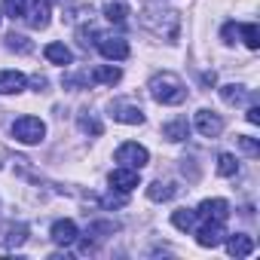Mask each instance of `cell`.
I'll use <instances>...</instances> for the list:
<instances>
[{"label":"cell","mask_w":260,"mask_h":260,"mask_svg":"<svg viewBox=\"0 0 260 260\" xmlns=\"http://www.w3.org/2000/svg\"><path fill=\"white\" fill-rule=\"evenodd\" d=\"M162 135L169 138V141H184L187 135H190V125H187V116H178V119H172V122H166L162 125Z\"/></svg>","instance_id":"obj_17"},{"label":"cell","mask_w":260,"mask_h":260,"mask_svg":"<svg viewBox=\"0 0 260 260\" xmlns=\"http://www.w3.org/2000/svg\"><path fill=\"white\" fill-rule=\"evenodd\" d=\"M141 25L147 31H153L156 37H166L169 43L178 40V28H181V16L175 10H166L162 4H156V0H147V4L141 7Z\"/></svg>","instance_id":"obj_1"},{"label":"cell","mask_w":260,"mask_h":260,"mask_svg":"<svg viewBox=\"0 0 260 260\" xmlns=\"http://www.w3.org/2000/svg\"><path fill=\"white\" fill-rule=\"evenodd\" d=\"M147 196H150L153 202H169V199L178 196V184H175V181H153V184L147 187Z\"/></svg>","instance_id":"obj_14"},{"label":"cell","mask_w":260,"mask_h":260,"mask_svg":"<svg viewBox=\"0 0 260 260\" xmlns=\"http://www.w3.org/2000/svg\"><path fill=\"white\" fill-rule=\"evenodd\" d=\"M217 175H223V178L239 175V162H236L233 153H220V156H217Z\"/></svg>","instance_id":"obj_22"},{"label":"cell","mask_w":260,"mask_h":260,"mask_svg":"<svg viewBox=\"0 0 260 260\" xmlns=\"http://www.w3.org/2000/svg\"><path fill=\"white\" fill-rule=\"evenodd\" d=\"M110 116L116 122H125V125H141L144 122V110L138 104H125V101H113L110 104Z\"/></svg>","instance_id":"obj_9"},{"label":"cell","mask_w":260,"mask_h":260,"mask_svg":"<svg viewBox=\"0 0 260 260\" xmlns=\"http://www.w3.org/2000/svg\"><path fill=\"white\" fill-rule=\"evenodd\" d=\"M25 7H28V0H4V10L10 19H25Z\"/></svg>","instance_id":"obj_25"},{"label":"cell","mask_w":260,"mask_h":260,"mask_svg":"<svg viewBox=\"0 0 260 260\" xmlns=\"http://www.w3.org/2000/svg\"><path fill=\"white\" fill-rule=\"evenodd\" d=\"M172 223H175L178 230H193V226L199 223V217H196V211L181 208V211H175V214H172Z\"/></svg>","instance_id":"obj_20"},{"label":"cell","mask_w":260,"mask_h":260,"mask_svg":"<svg viewBox=\"0 0 260 260\" xmlns=\"http://www.w3.org/2000/svg\"><path fill=\"white\" fill-rule=\"evenodd\" d=\"M202 83H205V86H214V83H217V77H214V74H202Z\"/></svg>","instance_id":"obj_33"},{"label":"cell","mask_w":260,"mask_h":260,"mask_svg":"<svg viewBox=\"0 0 260 260\" xmlns=\"http://www.w3.org/2000/svg\"><path fill=\"white\" fill-rule=\"evenodd\" d=\"M147 89H150V98H153L156 104H181V101L187 98V89H184L181 77L172 74V71L156 74V77L147 83Z\"/></svg>","instance_id":"obj_2"},{"label":"cell","mask_w":260,"mask_h":260,"mask_svg":"<svg viewBox=\"0 0 260 260\" xmlns=\"http://www.w3.org/2000/svg\"><path fill=\"white\" fill-rule=\"evenodd\" d=\"M239 37L245 40L248 49H260V31H257V25H239Z\"/></svg>","instance_id":"obj_23"},{"label":"cell","mask_w":260,"mask_h":260,"mask_svg":"<svg viewBox=\"0 0 260 260\" xmlns=\"http://www.w3.org/2000/svg\"><path fill=\"white\" fill-rule=\"evenodd\" d=\"M43 55H46V61H52V64H71V61H74V52H71L64 43H49V46L43 49Z\"/></svg>","instance_id":"obj_19"},{"label":"cell","mask_w":260,"mask_h":260,"mask_svg":"<svg viewBox=\"0 0 260 260\" xmlns=\"http://www.w3.org/2000/svg\"><path fill=\"white\" fill-rule=\"evenodd\" d=\"M49 233H52V242H55V245H64V248H68V245H74V242L80 239L77 223H74V220H68V217H64V220H55Z\"/></svg>","instance_id":"obj_12"},{"label":"cell","mask_w":260,"mask_h":260,"mask_svg":"<svg viewBox=\"0 0 260 260\" xmlns=\"http://www.w3.org/2000/svg\"><path fill=\"white\" fill-rule=\"evenodd\" d=\"M107 181H110V187L119 190V193H132V190L141 184V175H138V169H125V166H119V169L110 172Z\"/></svg>","instance_id":"obj_7"},{"label":"cell","mask_w":260,"mask_h":260,"mask_svg":"<svg viewBox=\"0 0 260 260\" xmlns=\"http://www.w3.org/2000/svg\"><path fill=\"white\" fill-rule=\"evenodd\" d=\"M220 37H223V43H236V37H239V25H236V22H226L223 31H220Z\"/></svg>","instance_id":"obj_29"},{"label":"cell","mask_w":260,"mask_h":260,"mask_svg":"<svg viewBox=\"0 0 260 260\" xmlns=\"http://www.w3.org/2000/svg\"><path fill=\"white\" fill-rule=\"evenodd\" d=\"M25 239H28V226H25V223H19V226H10V236H7V245H10V248L22 245Z\"/></svg>","instance_id":"obj_27"},{"label":"cell","mask_w":260,"mask_h":260,"mask_svg":"<svg viewBox=\"0 0 260 260\" xmlns=\"http://www.w3.org/2000/svg\"><path fill=\"white\" fill-rule=\"evenodd\" d=\"M92 83H104V86H116L122 80V71L119 68H110V64H98L92 74H89Z\"/></svg>","instance_id":"obj_16"},{"label":"cell","mask_w":260,"mask_h":260,"mask_svg":"<svg viewBox=\"0 0 260 260\" xmlns=\"http://www.w3.org/2000/svg\"><path fill=\"white\" fill-rule=\"evenodd\" d=\"M113 230H116L113 223H92V226H89V236H98V239H104L101 233H113Z\"/></svg>","instance_id":"obj_30"},{"label":"cell","mask_w":260,"mask_h":260,"mask_svg":"<svg viewBox=\"0 0 260 260\" xmlns=\"http://www.w3.org/2000/svg\"><path fill=\"white\" fill-rule=\"evenodd\" d=\"M116 162L125 166V169H138L141 172L150 162V153H147V147H141L135 141H125L122 147H116Z\"/></svg>","instance_id":"obj_4"},{"label":"cell","mask_w":260,"mask_h":260,"mask_svg":"<svg viewBox=\"0 0 260 260\" xmlns=\"http://www.w3.org/2000/svg\"><path fill=\"white\" fill-rule=\"evenodd\" d=\"M196 132L202 138H217L223 132V119L214 110H196Z\"/></svg>","instance_id":"obj_8"},{"label":"cell","mask_w":260,"mask_h":260,"mask_svg":"<svg viewBox=\"0 0 260 260\" xmlns=\"http://www.w3.org/2000/svg\"><path fill=\"white\" fill-rule=\"evenodd\" d=\"M104 16H107V22L122 25L125 16H128V4L125 0H104Z\"/></svg>","instance_id":"obj_18"},{"label":"cell","mask_w":260,"mask_h":260,"mask_svg":"<svg viewBox=\"0 0 260 260\" xmlns=\"http://www.w3.org/2000/svg\"><path fill=\"white\" fill-rule=\"evenodd\" d=\"M7 46H10L13 52H22V55H28V52L34 49V43H31L28 37H22V34H7Z\"/></svg>","instance_id":"obj_24"},{"label":"cell","mask_w":260,"mask_h":260,"mask_svg":"<svg viewBox=\"0 0 260 260\" xmlns=\"http://www.w3.org/2000/svg\"><path fill=\"white\" fill-rule=\"evenodd\" d=\"M13 138L19 141V144H40L43 138H46V122L43 119H37V116H19L16 122H13Z\"/></svg>","instance_id":"obj_3"},{"label":"cell","mask_w":260,"mask_h":260,"mask_svg":"<svg viewBox=\"0 0 260 260\" xmlns=\"http://www.w3.org/2000/svg\"><path fill=\"white\" fill-rule=\"evenodd\" d=\"M25 22L34 28V31H43L49 25V4L46 0H28L25 7Z\"/></svg>","instance_id":"obj_11"},{"label":"cell","mask_w":260,"mask_h":260,"mask_svg":"<svg viewBox=\"0 0 260 260\" xmlns=\"http://www.w3.org/2000/svg\"><path fill=\"white\" fill-rule=\"evenodd\" d=\"M101 205H104V208H119V205H125V196H113V193H110V196L101 199Z\"/></svg>","instance_id":"obj_31"},{"label":"cell","mask_w":260,"mask_h":260,"mask_svg":"<svg viewBox=\"0 0 260 260\" xmlns=\"http://www.w3.org/2000/svg\"><path fill=\"white\" fill-rule=\"evenodd\" d=\"M220 98H223L226 104H242V101L248 98V92H245V86L230 83V86H223V89H220Z\"/></svg>","instance_id":"obj_21"},{"label":"cell","mask_w":260,"mask_h":260,"mask_svg":"<svg viewBox=\"0 0 260 260\" xmlns=\"http://www.w3.org/2000/svg\"><path fill=\"white\" fill-rule=\"evenodd\" d=\"M245 119H248L251 125H257V122H260V107H248V113H245Z\"/></svg>","instance_id":"obj_32"},{"label":"cell","mask_w":260,"mask_h":260,"mask_svg":"<svg viewBox=\"0 0 260 260\" xmlns=\"http://www.w3.org/2000/svg\"><path fill=\"white\" fill-rule=\"evenodd\" d=\"M196 217L199 220H226L230 217V202L226 199H205L199 208H196Z\"/></svg>","instance_id":"obj_10"},{"label":"cell","mask_w":260,"mask_h":260,"mask_svg":"<svg viewBox=\"0 0 260 260\" xmlns=\"http://www.w3.org/2000/svg\"><path fill=\"white\" fill-rule=\"evenodd\" d=\"M239 147H242V153H248V156H260V144H257L251 135H239Z\"/></svg>","instance_id":"obj_28"},{"label":"cell","mask_w":260,"mask_h":260,"mask_svg":"<svg viewBox=\"0 0 260 260\" xmlns=\"http://www.w3.org/2000/svg\"><path fill=\"white\" fill-rule=\"evenodd\" d=\"M25 74L19 71H0V95H19L25 89Z\"/></svg>","instance_id":"obj_13"},{"label":"cell","mask_w":260,"mask_h":260,"mask_svg":"<svg viewBox=\"0 0 260 260\" xmlns=\"http://www.w3.org/2000/svg\"><path fill=\"white\" fill-rule=\"evenodd\" d=\"M226 251H230L233 257H248V254L254 251V239L245 236V233H233V236L226 239Z\"/></svg>","instance_id":"obj_15"},{"label":"cell","mask_w":260,"mask_h":260,"mask_svg":"<svg viewBox=\"0 0 260 260\" xmlns=\"http://www.w3.org/2000/svg\"><path fill=\"white\" fill-rule=\"evenodd\" d=\"M95 46H98V52H101L104 58H110V61H122V58H128V43H125L122 37H110V34H98V40H95Z\"/></svg>","instance_id":"obj_5"},{"label":"cell","mask_w":260,"mask_h":260,"mask_svg":"<svg viewBox=\"0 0 260 260\" xmlns=\"http://www.w3.org/2000/svg\"><path fill=\"white\" fill-rule=\"evenodd\" d=\"M223 223L220 220H199V230H196V242L202 248H217L223 242Z\"/></svg>","instance_id":"obj_6"},{"label":"cell","mask_w":260,"mask_h":260,"mask_svg":"<svg viewBox=\"0 0 260 260\" xmlns=\"http://www.w3.org/2000/svg\"><path fill=\"white\" fill-rule=\"evenodd\" d=\"M80 128H83V132H89V135H95V138L101 135V122H98L92 113H83V116H80Z\"/></svg>","instance_id":"obj_26"}]
</instances>
